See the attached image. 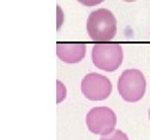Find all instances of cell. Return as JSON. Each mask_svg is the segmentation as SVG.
<instances>
[{
  "label": "cell",
  "mask_w": 150,
  "mask_h": 140,
  "mask_svg": "<svg viewBox=\"0 0 150 140\" xmlns=\"http://www.w3.org/2000/svg\"><path fill=\"white\" fill-rule=\"evenodd\" d=\"M87 30L93 41H110L115 36L117 31V22L115 16L110 10L105 8L94 10L88 18Z\"/></svg>",
  "instance_id": "1"
},
{
  "label": "cell",
  "mask_w": 150,
  "mask_h": 140,
  "mask_svg": "<svg viewBox=\"0 0 150 140\" xmlns=\"http://www.w3.org/2000/svg\"><path fill=\"white\" fill-rule=\"evenodd\" d=\"M118 91L123 100L134 103L143 98L146 91V80L143 73L139 70H125L120 75Z\"/></svg>",
  "instance_id": "2"
},
{
  "label": "cell",
  "mask_w": 150,
  "mask_h": 140,
  "mask_svg": "<svg viewBox=\"0 0 150 140\" xmlns=\"http://www.w3.org/2000/svg\"><path fill=\"white\" fill-rule=\"evenodd\" d=\"M92 60L95 66L105 72L118 70L123 61V51L118 44H97L92 50Z\"/></svg>",
  "instance_id": "3"
},
{
  "label": "cell",
  "mask_w": 150,
  "mask_h": 140,
  "mask_svg": "<svg viewBox=\"0 0 150 140\" xmlns=\"http://www.w3.org/2000/svg\"><path fill=\"white\" fill-rule=\"evenodd\" d=\"M117 116L108 107L92 108L87 114V126L90 132L96 135L105 136L115 131Z\"/></svg>",
  "instance_id": "4"
},
{
  "label": "cell",
  "mask_w": 150,
  "mask_h": 140,
  "mask_svg": "<svg viewBox=\"0 0 150 140\" xmlns=\"http://www.w3.org/2000/svg\"><path fill=\"white\" fill-rule=\"evenodd\" d=\"M112 83L105 76L98 73H90L81 81V92L91 101L105 100L112 93Z\"/></svg>",
  "instance_id": "5"
},
{
  "label": "cell",
  "mask_w": 150,
  "mask_h": 140,
  "mask_svg": "<svg viewBox=\"0 0 150 140\" xmlns=\"http://www.w3.org/2000/svg\"><path fill=\"white\" fill-rule=\"evenodd\" d=\"M86 51L87 47L84 44H59L56 46L59 58L67 63L79 62L83 59Z\"/></svg>",
  "instance_id": "6"
},
{
  "label": "cell",
  "mask_w": 150,
  "mask_h": 140,
  "mask_svg": "<svg viewBox=\"0 0 150 140\" xmlns=\"http://www.w3.org/2000/svg\"><path fill=\"white\" fill-rule=\"evenodd\" d=\"M99 140H129L127 135L123 133L121 130H115L110 134L102 136Z\"/></svg>",
  "instance_id": "7"
},
{
  "label": "cell",
  "mask_w": 150,
  "mask_h": 140,
  "mask_svg": "<svg viewBox=\"0 0 150 140\" xmlns=\"http://www.w3.org/2000/svg\"><path fill=\"white\" fill-rule=\"evenodd\" d=\"M77 1L86 6H94V5L100 4L104 0H77Z\"/></svg>",
  "instance_id": "8"
},
{
  "label": "cell",
  "mask_w": 150,
  "mask_h": 140,
  "mask_svg": "<svg viewBox=\"0 0 150 140\" xmlns=\"http://www.w3.org/2000/svg\"><path fill=\"white\" fill-rule=\"evenodd\" d=\"M126 2H132V1H136V0H124Z\"/></svg>",
  "instance_id": "9"
},
{
  "label": "cell",
  "mask_w": 150,
  "mask_h": 140,
  "mask_svg": "<svg viewBox=\"0 0 150 140\" xmlns=\"http://www.w3.org/2000/svg\"><path fill=\"white\" fill-rule=\"evenodd\" d=\"M149 119H150V108H149Z\"/></svg>",
  "instance_id": "10"
}]
</instances>
